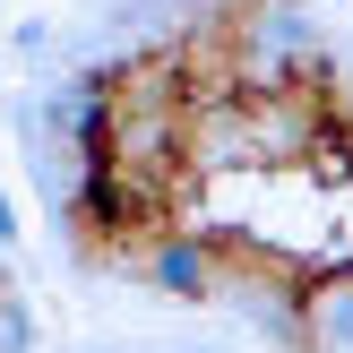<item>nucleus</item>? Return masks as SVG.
Segmentation results:
<instances>
[{
	"label": "nucleus",
	"mask_w": 353,
	"mask_h": 353,
	"mask_svg": "<svg viewBox=\"0 0 353 353\" xmlns=\"http://www.w3.org/2000/svg\"><path fill=\"white\" fill-rule=\"evenodd\" d=\"M0 250H17V199L0 190Z\"/></svg>",
	"instance_id": "20e7f679"
},
{
	"label": "nucleus",
	"mask_w": 353,
	"mask_h": 353,
	"mask_svg": "<svg viewBox=\"0 0 353 353\" xmlns=\"http://www.w3.org/2000/svg\"><path fill=\"white\" fill-rule=\"evenodd\" d=\"M138 276H147L164 302H216V293H224V250H216V224H172V233L155 241L147 259H138Z\"/></svg>",
	"instance_id": "f257e3e1"
},
{
	"label": "nucleus",
	"mask_w": 353,
	"mask_h": 353,
	"mask_svg": "<svg viewBox=\"0 0 353 353\" xmlns=\"http://www.w3.org/2000/svg\"><path fill=\"white\" fill-rule=\"evenodd\" d=\"M302 302H310V353H353V268H319Z\"/></svg>",
	"instance_id": "f03ea898"
},
{
	"label": "nucleus",
	"mask_w": 353,
	"mask_h": 353,
	"mask_svg": "<svg viewBox=\"0 0 353 353\" xmlns=\"http://www.w3.org/2000/svg\"><path fill=\"white\" fill-rule=\"evenodd\" d=\"M9 52H17V61H52V26H43V17H17V26H9Z\"/></svg>",
	"instance_id": "7ed1b4c3"
}]
</instances>
